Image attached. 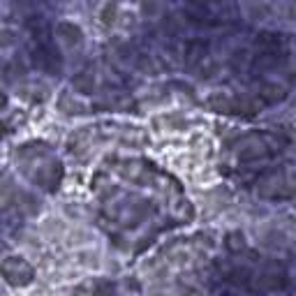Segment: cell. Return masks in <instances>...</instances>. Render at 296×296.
<instances>
[{"instance_id": "3", "label": "cell", "mask_w": 296, "mask_h": 296, "mask_svg": "<svg viewBox=\"0 0 296 296\" xmlns=\"http://www.w3.org/2000/svg\"><path fill=\"white\" fill-rule=\"evenodd\" d=\"M72 86H74L79 93H88V90H93V86H95V79H93L88 72H81L79 76H74Z\"/></svg>"}, {"instance_id": "5", "label": "cell", "mask_w": 296, "mask_h": 296, "mask_svg": "<svg viewBox=\"0 0 296 296\" xmlns=\"http://www.w3.org/2000/svg\"><path fill=\"white\" fill-rule=\"evenodd\" d=\"M222 296H229V294H222Z\"/></svg>"}, {"instance_id": "2", "label": "cell", "mask_w": 296, "mask_h": 296, "mask_svg": "<svg viewBox=\"0 0 296 296\" xmlns=\"http://www.w3.org/2000/svg\"><path fill=\"white\" fill-rule=\"evenodd\" d=\"M58 35H60V37H65V42H69V44H74V42L81 40V33H79V28H76L74 23H67V21L58 23Z\"/></svg>"}, {"instance_id": "4", "label": "cell", "mask_w": 296, "mask_h": 296, "mask_svg": "<svg viewBox=\"0 0 296 296\" xmlns=\"http://www.w3.org/2000/svg\"><path fill=\"white\" fill-rule=\"evenodd\" d=\"M227 245L232 250H238V248H243V241L238 243V234H232V236H229V241H227Z\"/></svg>"}, {"instance_id": "1", "label": "cell", "mask_w": 296, "mask_h": 296, "mask_svg": "<svg viewBox=\"0 0 296 296\" xmlns=\"http://www.w3.org/2000/svg\"><path fill=\"white\" fill-rule=\"evenodd\" d=\"M206 51H208V42L206 40H187L183 47V56H185L187 65H197V62L206 60Z\"/></svg>"}]
</instances>
